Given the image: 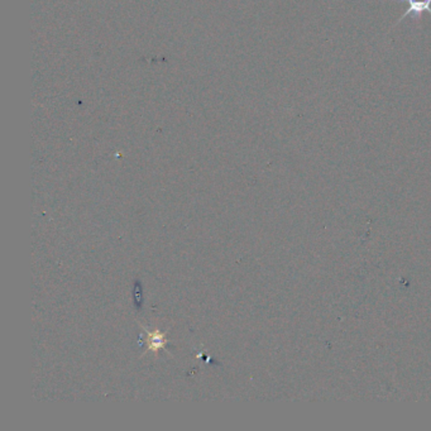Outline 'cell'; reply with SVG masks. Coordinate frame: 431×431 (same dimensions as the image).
<instances>
[{
    "mask_svg": "<svg viewBox=\"0 0 431 431\" xmlns=\"http://www.w3.org/2000/svg\"><path fill=\"white\" fill-rule=\"evenodd\" d=\"M397 3H406L407 4V9L406 12L399 17L398 21L396 22L395 26L402 22L406 17L410 15L412 19H420L423 17L424 13H430L431 14V0H395Z\"/></svg>",
    "mask_w": 431,
    "mask_h": 431,
    "instance_id": "1",
    "label": "cell"
},
{
    "mask_svg": "<svg viewBox=\"0 0 431 431\" xmlns=\"http://www.w3.org/2000/svg\"><path fill=\"white\" fill-rule=\"evenodd\" d=\"M147 332H148V345H149V349H152L153 352H156V350H158L160 348H164V345L166 344V339H165V335L161 334V332H151L149 330H147Z\"/></svg>",
    "mask_w": 431,
    "mask_h": 431,
    "instance_id": "2",
    "label": "cell"
}]
</instances>
